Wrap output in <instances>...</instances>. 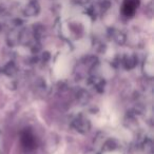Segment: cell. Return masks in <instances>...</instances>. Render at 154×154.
Returning a JSON list of instances; mask_svg holds the SVG:
<instances>
[{
	"instance_id": "cell-1",
	"label": "cell",
	"mask_w": 154,
	"mask_h": 154,
	"mask_svg": "<svg viewBox=\"0 0 154 154\" xmlns=\"http://www.w3.org/2000/svg\"><path fill=\"white\" fill-rule=\"evenodd\" d=\"M138 5V0H125L124 2V13L126 15H132Z\"/></svg>"
}]
</instances>
